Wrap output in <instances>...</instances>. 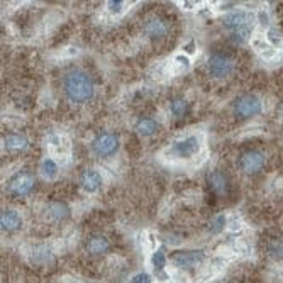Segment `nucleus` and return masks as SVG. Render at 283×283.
<instances>
[{"label": "nucleus", "instance_id": "nucleus-15", "mask_svg": "<svg viewBox=\"0 0 283 283\" xmlns=\"http://www.w3.org/2000/svg\"><path fill=\"white\" fill-rule=\"evenodd\" d=\"M0 228L4 233H16L22 228V217L16 210H4L0 215Z\"/></svg>", "mask_w": 283, "mask_h": 283}, {"label": "nucleus", "instance_id": "nucleus-1", "mask_svg": "<svg viewBox=\"0 0 283 283\" xmlns=\"http://www.w3.org/2000/svg\"><path fill=\"white\" fill-rule=\"evenodd\" d=\"M93 82L90 75L83 70H70L63 77V92L68 100L75 103H83L93 97Z\"/></svg>", "mask_w": 283, "mask_h": 283}, {"label": "nucleus", "instance_id": "nucleus-2", "mask_svg": "<svg viewBox=\"0 0 283 283\" xmlns=\"http://www.w3.org/2000/svg\"><path fill=\"white\" fill-rule=\"evenodd\" d=\"M121 146V139L116 133H108V131H103V133L97 134L92 141V151L100 158H108L112 154L117 153Z\"/></svg>", "mask_w": 283, "mask_h": 283}, {"label": "nucleus", "instance_id": "nucleus-7", "mask_svg": "<svg viewBox=\"0 0 283 283\" xmlns=\"http://www.w3.org/2000/svg\"><path fill=\"white\" fill-rule=\"evenodd\" d=\"M199 149H200L199 139L195 136H188L185 139L173 143L172 148H169V154H173L177 158H190L195 153H199Z\"/></svg>", "mask_w": 283, "mask_h": 283}, {"label": "nucleus", "instance_id": "nucleus-24", "mask_svg": "<svg viewBox=\"0 0 283 283\" xmlns=\"http://www.w3.org/2000/svg\"><path fill=\"white\" fill-rule=\"evenodd\" d=\"M107 7L112 14H119L122 9H124V2H122V0H110Z\"/></svg>", "mask_w": 283, "mask_h": 283}, {"label": "nucleus", "instance_id": "nucleus-18", "mask_svg": "<svg viewBox=\"0 0 283 283\" xmlns=\"http://www.w3.org/2000/svg\"><path fill=\"white\" fill-rule=\"evenodd\" d=\"M169 112H172L173 117H177V119H183V117L188 116V112H190V105H188V102L185 98L175 97L169 102Z\"/></svg>", "mask_w": 283, "mask_h": 283}, {"label": "nucleus", "instance_id": "nucleus-5", "mask_svg": "<svg viewBox=\"0 0 283 283\" xmlns=\"http://www.w3.org/2000/svg\"><path fill=\"white\" fill-rule=\"evenodd\" d=\"M238 166L246 175H254V173L261 172L263 166H265V154L258 149L244 151L238 158Z\"/></svg>", "mask_w": 283, "mask_h": 283}, {"label": "nucleus", "instance_id": "nucleus-16", "mask_svg": "<svg viewBox=\"0 0 283 283\" xmlns=\"http://www.w3.org/2000/svg\"><path fill=\"white\" fill-rule=\"evenodd\" d=\"M27 146H29V139H27V136L21 133H11L4 138V148L9 153H21Z\"/></svg>", "mask_w": 283, "mask_h": 283}, {"label": "nucleus", "instance_id": "nucleus-19", "mask_svg": "<svg viewBox=\"0 0 283 283\" xmlns=\"http://www.w3.org/2000/svg\"><path fill=\"white\" fill-rule=\"evenodd\" d=\"M41 175L44 177V178H48V180H53V178L58 175V163L53 161L51 158H46V159H42V163H41Z\"/></svg>", "mask_w": 283, "mask_h": 283}, {"label": "nucleus", "instance_id": "nucleus-26", "mask_svg": "<svg viewBox=\"0 0 283 283\" xmlns=\"http://www.w3.org/2000/svg\"><path fill=\"white\" fill-rule=\"evenodd\" d=\"M268 37H270V41H271V42H275V41H276V42H280V36H278V32H275L273 29H271V31H268Z\"/></svg>", "mask_w": 283, "mask_h": 283}, {"label": "nucleus", "instance_id": "nucleus-6", "mask_svg": "<svg viewBox=\"0 0 283 283\" xmlns=\"http://www.w3.org/2000/svg\"><path fill=\"white\" fill-rule=\"evenodd\" d=\"M261 100L256 95H243L239 98H236L233 110L234 114L241 119H249V117L256 116L261 112Z\"/></svg>", "mask_w": 283, "mask_h": 283}, {"label": "nucleus", "instance_id": "nucleus-11", "mask_svg": "<svg viewBox=\"0 0 283 283\" xmlns=\"http://www.w3.org/2000/svg\"><path fill=\"white\" fill-rule=\"evenodd\" d=\"M144 32L151 41H161L163 37L168 34V24L163 19L153 17V19H149V21H146Z\"/></svg>", "mask_w": 283, "mask_h": 283}, {"label": "nucleus", "instance_id": "nucleus-25", "mask_svg": "<svg viewBox=\"0 0 283 283\" xmlns=\"http://www.w3.org/2000/svg\"><path fill=\"white\" fill-rule=\"evenodd\" d=\"M131 283H151V276L148 275V273L141 271V273H138V275L133 276Z\"/></svg>", "mask_w": 283, "mask_h": 283}, {"label": "nucleus", "instance_id": "nucleus-23", "mask_svg": "<svg viewBox=\"0 0 283 283\" xmlns=\"http://www.w3.org/2000/svg\"><path fill=\"white\" fill-rule=\"evenodd\" d=\"M151 265H153L154 270H159L161 271L164 265H166V256H164L163 251H156L153 253V256H151Z\"/></svg>", "mask_w": 283, "mask_h": 283}, {"label": "nucleus", "instance_id": "nucleus-17", "mask_svg": "<svg viewBox=\"0 0 283 283\" xmlns=\"http://www.w3.org/2000/svg\"><path fill=\"white\" fill-rule=\"evenodd\" d=\"M134 129H136V133L139 136H143V138H149V136L158 133V122L154 119H151V117H141V119L136 121Z\"/></svg>", "mask_w": 283, "mask_h": 283}, {"label": "nucleus", "instance_id": "nucleus-22", "mask_svg": "<svg viewBox=\"0 0 283 283\" xmlns=\"http://www.w3.org/2000/svg\"><path fill=\"white\" fill-rule=\"evenodd\" d=\"M224 228H225V215L220 214V215H215L214 219L210 220L207 229H209V233H212V234H219Z\"/></svg>", "mask_w": 283, "mask_h": 283}, {"label": "nucleus", "instance_id": "nucleus-20", "mask_svg": "<svg viewBox=\"0 0 283 283\" xmlns=\"http://www.w3.org/2000/svg\"><path fill=\"white\" fill-rule=\"evenodd\" d=\"M32 259H34L36 263H41V265H44V263H51L54 259L53 253L49 251L48 248L44 246H39L34 249V253H32Z\"/></svg>", "mask_w": 283, "mask_h": 283}, {"label": "nucleus", "instance_id": "nucleus-14", "mask_svg": "<svg viewBox=\"0 0 283 283\" xmlns=\"http://www.w3.org/2000/svg\"><path fill=\"white\" fill-rule=\"evenodd\" d=\"M85 248H87V253L92 254V256H102V254H105L108 251L110 244H108L105 236L93 234V236H90V238L87 239V244H85Z\"/></svg>", "mask_w": 283, "mask_h": 283}, {"label": "nucleus", "instance_id": "nucleus-13", "mask_svg": "<svg viewBox=\"0 0 283 283\" xmlns=\"http://www.w3.org/2000/svg\"><path fill=\"white\" fill-rule=\"evenodd\" d=\"M80 187L87 193L97 192L102 187V175L95 172V169H85L82 175H80Z\"/></svg>", "mask_w": 283, "mask_h": 283}, {"label": "nucleus", "instance_id": "nucleus-8", "mask_svg": "<svg viewBox=\"0 0 283 283\" xmlns=\"http://www.w3.org/2000/svg\"><path fill=\"white\" fill-rule=\"evenodd\" d=\"M204 259L205 253L200 251V249H195V251H175L172 254V261L180 268H192L199 265L200 261H204Z\"/></svg>", "mask_w": 283, "mask_h": 283}, {"label": "nucleus", "instance_id": "nucleus-10", "mask_svg": "<svg viewBox=\"0 0 283 283\" xmlns=\"http://www.w3.org/2000/svg\"><path fill=\"white\" fill-rule=\"evenodd\" d=\"M207 185L215 195H225L229 192V178L220 169H214L207 177Z\"/></svg>", "mask_w": 283, "mask_h": 283}, {"label": "nucleus", "instance_id": "nucleus-29", "mask_svg": "<svg viewBox=\"0 0 283 283\" xmlns=\"http://www.w3.org/2000/svg\"><path fill=\"white\" fill-rule=\"evenodd\" d=\"M280 112H281V114H283V105H281V108H280Z\"/></svg>", "mask_w": 283, "mask_h": 283}, {"label": "nucleus", "instance_id": "nucleus-28", "mask_svg": "<svg viewBox=\"0 0 283 283\" xmlns=\"http://www.w3.org/2000/svg\"><path fill=\"white\" fill-rule=\"evenodd\" d=\"M187 49L190 51V53H193V51H195V44H193V46H187Z\"/></svg>", "mask_w": 283, "mask_h": 283}, {"label": "nucleus", "instance_id": "nucleus-12", "mask_svg": "<svg viewBox=\"0 0 283 283\" xmlns=\"http://www.w3.org/2000/svg\"><path fill=\"white\" fill-rule=\"evenodd\" d=\"M44 214L51 222H61V220H67L72 215V210H70V207L65 202H49L46 205Z\"/></svg>", "mask_w": 283, "mask_h": 283}, {"label": "nucleus", "instance_id": "nucleus-21", "mask_svg": "<svg viewBox=\"0 0 283 283\" xmlns=\"http://www.w3.org/2000/svg\"><path fill=\"white\" fill-rule=\"evenodd\" d=\"M268 253L271 258L275 259H283V239H275L268 244Z\"/></svg>", "mask_w": 283, "mask_h": 283}, {"label": "nucleus", "instance_id": "nucleus-3", "mask_svg": "<svg viewBox=\"0 0 283 283\" xmlns=\"http://www.w3.org/2000/svg\"><path fill=\"white\" fill-rule=\"evenodd\" d=\"M34 187H36V178L32 173L19 172L17 175H14L11 180H9L7 192L11 193L12 197H26L34 190Z\"/></svg>", "mask_w": 283, "mask_h": 283}, {"label": "nucleus", "instance_id": "nucleus-4", "mask_svg": "<svg viewBox=\"0 0 283 283\" xmlns=\"http://www.w3.org/2000/svg\"><path fill=\"white\" fill-rule=\"evenodd\" d=\"M207 70H209L210 77L214 78H225L233 73L234 70V61L229 54L215 53L212 54L209 61H207Z\"/></svg>", "mask_w": 283, "mask_h": 283}, {"label": "nucleus", "instance_id": "nucleus-9", "mask_svg": "<svg viewBox=\"0 0 283 283\" xmlns=\"http://www.w3.org/2000/svg\"><path fill=\"white\" fill-rule=\"evenodd\" d=\"M251 21V14L246 11H231L222 16V24L231 31L246 29V24Z\"/></svg>", "mask_w": 283, "mask_h": 283}, {"label": "nucleus", "instance_id": "nucleus-27", "mask_svg": "<svg viewBox=\"0 0 283 283\" xmlns=\"http://www.w3.org/2000/svg\"><path fill=\"white\" fill-rule=\"evenodd\" d=\"M259 21H261L263 24H266V22H268V19H266V14H265V12H259Z\"/></svg>", "mask_w": 283, "mask_h": 283}]
</instances>
